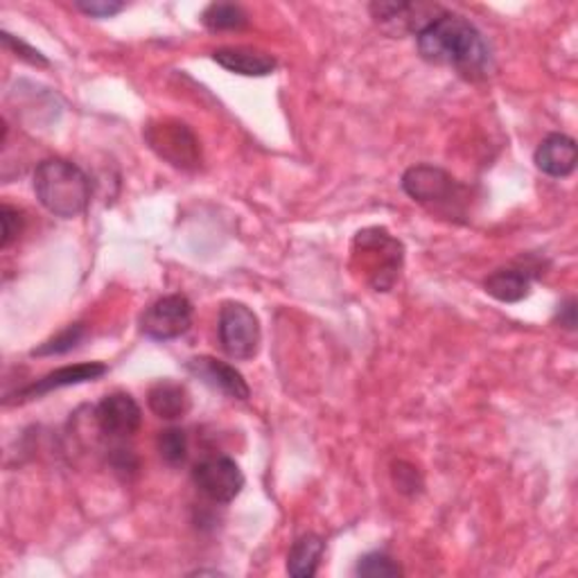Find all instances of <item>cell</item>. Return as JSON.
<instances>
[{
    "instance_id": "1",
    "label": "cell",
    "mask_w": 578,
    "mask_h": 578,
    "mask_svg": "<svg viewBox=\"0 0 578 578\" xmlns=\"http://www.w3.org/2000/svg\"><path fill=\"white\" fill-rule=\"evenodd\" d=\"M419 37L423 60L436 66H450L466 78L484 75L491 54L482 32L464 17L443 12Z\"/></svg>"
},
{
    "instance_id": "2",
    "label": "cell",
    "mask_w": 578,
    "mask_h": 578,
    "mask_svg": "<svg viewBox=\"0 0 578 578\" xmlns=\"http://www.w3.org/2000/svg\"><path fill=\"white\" fill-rule=\"evenodd\" d=\"M34 193L45 210L71 219L89 208L91 179L71 161L48 158L34 172Z\"/></svg>"
},
{
    "instance_id": "3",
    "label": "cell",
    "mask_w": 578,
    "mask_h": 578,
    "mask_svg": "<svg viewBox=\"0 0 578 578\" xmlns=\"http://www.w3.org/2000/svg\"><path fill=\"white\" fill-rule=\"evenodd\" d=\"M353 258L360 260L367 282L375 292H389L400 278L404 247L384 228H364L353 242Z\"/></svg>"
},
{
    "instance_id": "4",
    "label": "cell",
    "mask_w": 578,
    "mask_h": 578,
    "mask_svg": "<svg viewBox=\"0 0 578 578\" xmlns=\"http://www.w3.org/2000/svg\"><path fill=\"white\" fill-rule=\"evenodd\" d=\"M219 343L221 351L236 362L254 360L260 351L262 330L256 312L245 303H224L219 310Z\"/></svg>"
},
{
    "instance_id": "5",
    "label": "cell",
    "mask_w": 578,
    "mask_h": 578,
    "mask_svg": "<svg viewBox=\"0 0 578 578\" xmlns=\"http://www.w3.org/2000/svg\"><path fill=\"white\" fill-rule=\"evenodd\" d=\"M147 145L169 165L195 169L202 163V147L193 130L179 121H154L145 127Z\"/></svg>"
},
{
    "instance_id": "6",
    "label": "cell",
    "mask_w": 578,
    "mask_h": 578,
    "mask_svg": "<svg viewBox=\"0 0 578 578\" xmlns=\"http://www.w3.org/2000/svg\"><path fill=\"white\" fill-rule=\"evenodd\" d=\"M402 190L414 202L430 208H454L461 202V184L445 169L434 165H414L402 175Z\"/></svg>"
},
{
    "instance_id": "7",
    "label": "cell",
    "mask_w": 578,
    "mask_h": 578,
    "mask_svg": "<svg viewBox=\"0 0 578 578\" xmlns=\"http://www.w3.org/2000/svg\"><path fill=\"white\" fill-rule=\"evenodd\" d=\"M193 326V303L182 295H169L152 303L141 317V330L149 339L169 341L186 334Z\"/></svg>"
},
{
    "instance_id": "8",
    "label": "cell",
    "mask_w": 578,
    "mask_h": 578,
    "mask_svg": "<svg viewBox=\"0 0 578 578\" xmlns=\"http://www.w3.org/2000/svg\"><path fill=\"white\" fill-rule=\"evenodd\" d=\"M195 486L213 502L228 504L234 502L245 488V475L234 458L210 456L193 471Z\"/></svg>"
},
{
    "instance_id": "9",
    "label": "cell",
    "mask_w": 578,
    "mask_h": 578,
    "mask_svg": "<svg viewBox=\"0 0 578 578\" xmlns=\"http://www.w3.org/2000/svg\"><path fill=\"white\" fill-rule=\"evenodd\" d=\"M100 432L113 441L132 438L143 425V412L130 393H111L95 410Z\"/></svg>"
},
{
    "instance_id": "10",
    "label": "cell",
    "mask_w": 578,
    "mask_h": 578,
    "mask_svg": "<svg viewBox=\"0 0 578 578\" xmlns=\"http://www.w3.org/2000/svg\"><path fill=\"white\" fill-rule=\"evenodd\" d=\"M369 10L375 23L393 37H402L410 32L421 34L432 21H436L443 14L438 6L425 3H373Z\"/></svg>"
},
{
    "instance_id": "11",
    "label": "cell",
    "mask_w": 578,
    "mask_h": 578,
    "mask_svg": "<svg viewBox=\"0 0 578 578\" xmlns=\"http://www.w3.org/2000/svg\"><path fill=\"white\" fill-rule=\"evenodd\" d=\"M188 371L197 375L208 386L226 393L234 400H249V384L242 378L240 371H236L230 364L219 362L215 358H195L188 362Z\"/></svg>"
},
{
    "instance_id": "12",
    "label": "cell",
    "mask_w": 578,
    "mask_h": 578,
    "mask_svg": "<svg viewBox=\"0 0 578 578\" xmlns=\"http://www.w3.org/2000/svg\"><path fill=\"white\" fill-rule=\"evenodd\" d=\"M106 367L100 362H86V364H75V367H64L56 369L48 375H43L41 380H37L34 384L17 391V400H32V398H41L50 391L64 389V386H73V384H84V382H95L102 375H106Z\"/></svg>"
},
{
    "instance_id": "13",
    "label": "cell",
    "mask_w": 578,
    "mask_h": 578,
    "mask_svg": "<svg viewBox=\"0 0 578 578\" xmlns=\"http://www.w3.org/2000/svg\"><path fill=\"white\" fill-rule=\"evenodd\" d=\"M534 161L547 177L565 179L576 169V161H578L576 141L565 134H551L538 145Z\"/></svg>"
},
{
    "instance_id": "14",
    "label": "cell",
    "mask_w": 578,
    "mask_h": 578,
    "mask_svg": "<svg viewBox=\"0 0 578 578\" xmlns=\"http://www.w3.org/2000/svg\"><path fill=\"white\" fill-rule=\"evenodd\" d=\"M213 60L228 73L245 78H265L278 66L276 56L254 48H219L213 52Z\"/></svg>"
},
{
    "instance_id": "15",
    "label": "cell",
    "mask_w": 578,
    "mask_h": 578,
    "mask_svg": "<svg viewBox=\"0 0 578 578\" xmlns=\"http://www.w3.org/2000/svg\"><path fill=\"white\" fill-rule=\"evenodd\" d=\"M147 404H149V410L158 419H163V421H179V419H184L190 412L193 400H190V393H188V389L184 384L163 380V382H156L149 389Z\"/></svg>"
},
{
    "instance_id": "16",
    "label": "cell",
    "mask_w": 578,
    "mask_h": 578,
    "mask_svg": "<svg viewBox=\"0 0 578 578\" xmlns=\"http://www.w3.org/2000/svg\"><path fill=\"white\" fill-rule=\"evenodd\" d=\"M484 287L488 297L499 303H519L531 295L529 273L523 269H499L486 278Z\"/></svg>"
},
{
    "instance_id": "17",
    "label": "cell",
    "mask_w": 578,
    "mask_h": 578,
    "mask_svg": "<svg viewBox=\"0 0 578 578\" xmlns=\"http://www.w3.org/2000/svg\"><path fill=\"white\" fill-rule=\"evenodd\" d=\"M326 543L319 536H303L289 549L287 556V571L297 578H310L317 574L319 562L323 558Z\"/></svg>"
},
{
    "instance_id": "18",
    "label": "cell",
    "mask_w": 578,
    "mask_h": 578,
    "mask_svg": "<svg viewBox=\"0 0 578 578\" xmlns=\"http://www.w3.org/2000/svg\"><path fill=\"white\" fill-rule=\"evenodd\" d=\"M202 23L213 32H226V30H242L249 23L247 12L240 6L234 3H213L204 10Z\"/></svg>"
},
{
    "instance_id": "19",
    "label": "cell",
    "mask_w": 578,
    "mask_h": 578,
    "mask_svg": "<svg viewBox=\"0 0 578 578\" xmlns=\"http://www.w3.org/2000/svg\"><path fill=\"white\" fill-rule=\"evenodd\" d=\"M158 454L167 466H182L188 456V436L179 427H169L158 434Z\"/></svg>"
},
{
    "instance_id": "20",
    "label": "cell",
    "mask_w": 578,
    "mask_h": 578,
    "mask_svg": "<svg viewBox=\"0 0 578 578\" xmlns=\"http://www.w3.org/2000/svg\"><path fill=\"white\" fill-rule=\"evenodd\" d=\"M86 337V328L82 323H75V326H69L66 330H62L56 337H52L50 341L41 343L39 349L32 351V355H39V358H48V355H64V353H71L73 349H78V345L82 343V339Z\"/></svg>"
},
{
    "instance_id": "21",
    "label": "cell",
    "mask_w": 578,
    "mask_h": 578,
    "mask_svg": "<svg viewBox=\"0 0 578 578\" xmlns=\"http://www.w3.org/2000/svg\"><path fill=\"white\" fill-rule=\"evenodd\" d=\"M355 571H358V576H364V578H393V576L402 574L400 565L382 551H373V554L362 556Z\"/></svg>"
},
{
    "instance_id": "22",
    "label": "cell",
    "mask_w": 578,
    "mask_h": 578,
    "mask_svg": "<svg viewBox=\"0 0 578 578\" xmlns=\"http://www.w3.org/2000/svg\"><path fill=\"white\" fill-rule=\"evenodd\" d=\"M75 8L93 19H111L125 10V3H118V0H80Z\"/></svg>"
},
{
    "instance_id": "23",
    "label": "cell",
    "mask_w": 578,
    "mask_h": 578,
    "mask_svg": "<svg viewBox=\"0 0 578 578\" xmlns=\"http://www.w3.org/2000/svg\"><path fill=\"white\" fill-rule=\"evenodd\" d=\"M0 37H3V43H6L8 50H14V52H17L19 60H23V62H28V64H32V66H48V60H45V56H43L39 50L30 48V45L23 43L21 39H14L10 32H3Z\"/></svg>"
},
{
    "instance_id": "24",
    "label": "cell",
    "mask_w": 578,
    "mask_h": 578,
    "mask_svg": "<svg viewBox=\"0 0 578 578\" xmlns=\"http://www.w3.org/2000/svg\"><path fill=\"white\" fill-rule=\"evenodd\" d=\"M0 221H3V249H8L23 230V217L19 210H14L12 206H3V210H0Z\"/></svg>"
},
{
    "instance_id": "25",
    "label": "cell",
    "mask_w": 578,
    "mask_h": 578,
    "mask_svg": "<svg viewBox=\"0 0 578 578\" xmlns=\"http://www.w3.org/2000/svg\"><path fill=\"white\" fill-rule=\"evenodd\" d=\"M558 321H560V326L567 328V330H574V328H576V301H574V299H569L567 303L560 306V310H558Z\"/></svg>"
}]
</instances>
